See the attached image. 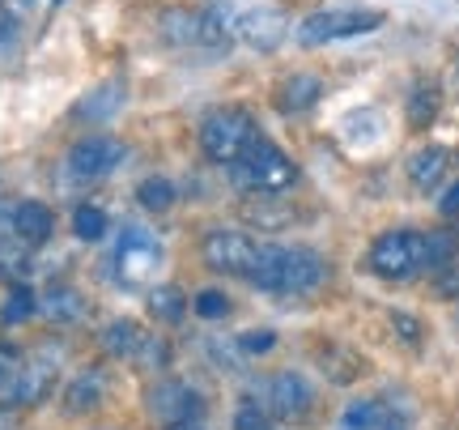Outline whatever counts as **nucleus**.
Masks as SVG:
<instances>
[{
    "label": "nucleus",
    "mask_w": 459,
    "mask_h": 430,
    "mask_svg": "<svg viewBox=\"0 0 459 430\" xmlns=\"http://www.w3.org/2000/svg\"><path fill=\"white\" fill-rule=\"evenodd\" d=\"M230 180H234V188H243L251 197H281V192L294 188L298 166L290 162V154H285L277 141L255 136V141L243 149V158L230 162Z\"/></svg>",
    "instance_id": "1"
},
{
    "label": "nucleus",
    "mask_w": 459,
    "mask_h": 430,
    "mask_svg": "<svg viewBox=\"0 0 459 430\" xmlns=\"http://www.w3.org/2000/svg\"><path fill=\"white\" fill-rule=\"evenodd\" d=\"M255 141V119L243 107H213L200 119V149L217 166H230L243 158V149Z\"/></svg>",
    "instance_id": "2"
},
{
    "label": "nucleus",
    "mask_w": 459,
    "mask_h": 430,
    "mask_svg": "<svg viewBox=\"0 0 459 430\" xmlns=\"http://www.w3.org/2000/svg\"><path fill=\"white\" fill-rule=\"evenodd\" d=\"M370 273L383 282H412L426 273V239L421 231H387L370 243Z\"/></svg>",
    "instance_id": "3"
},
{
    "label": "nucleus",
    "mask_w": 459,
    "mask_h": 430,
    "mask_svg": "<svg viewBox=\"0 0 459 430\" xmlns=\"http://www.w3.org/2000/svg\"><path fill=\"white\" fill-rule=\"evenodd\" d=\"M166 260V248L162 239L145 226H124L119 239H115V251H111V265H115V277L124 285H145L158 277V268Z\"/></svg>",
    "instance_id": "4"
},
{
    "label": "nucleus",
    "mask_w": 459,
    "mask_h": 430,
    "mask_svg": "<svg viewBox=\"0 0 459 430\" xmlns=\"http://www.w3.org/2000/svg\"><path fill=\"white\" fill-rule=\"evenodd\" d=\"M387 22L383 9H319V13L298 22V43L302 48H324L336 39H353V34H370Z\"/></svg>",
    "instance_id": "5"
},
{
    "label": "nucleus",
    "mask_w": 459,
    "mask_h": 430,
    "mask_svg": "<svg viewBox=\"0 0 459 430\" xmlns=\"http://www.w3.org/2000/svg\"><path fill=\"white\" fill-rule=\"evenodd\" d=\"M56 375H60V366H56L51 354L22 358V366L13 371V380L0 388V405H4V409H26V405L48 400L51 388H56Z\"/></svg>",
    "instance_id": "6"
},
{
    "label": "nucleus",
    "mask_w": 459,
    "mask_h": 430,
    "mask_svg": "<svg viewBox=\"0 0 459 430\" xmlns=\"http://www.w3.org/2000/svg\"><path fill=\"white\" fill-rule=\"evenodd\" d=\"M255 251L260 243L243 231H226V226H217V231L204 234V243H200V260L213 268V273H226V277H247L251 265H255Z\"/></svg>",
    "instance_id": "7"
},
{
    "label": "nucleus",
    "mask_w": 459,
    "mask_h": 430,
    "mask_svg": "<svg viewBox=\"0 0 459 430\" xmlns=\"http://www.w3.org/2000/svg\"><path fill=\"white\" fill-rule=\"evenodd\" d=\"M124 158H128L124 141H115L107 133H94V136H82L77 145L68 149V171H73V180H82V183L107 180Z\"/></svg>",
    "instance_id": "8"
},
{
    "label": "nucleus",
    "mask_w": 459,
    "mask_h": 430,
    "mask_svg": "<svg viewBox=\"0 0 459 430\" xmlns=\"http://www.w3.org/2000/svg\"><path fill=\"white\" fill-rule=\"evenodd\" d=\"M328 282V260L315 248H281L277 294H311Z\"/></svg>",
    "instance_id": "9"
},
{
    "label": "nucleus",
    "mask_w": 459,
    "mask_h": 430,
    "mask_svg": "<svg viewBox=\"0 0 459 430\" xmlns=\"http://www.w3.org/2000/svg\"><path fill=\"white\" fill-rule=\"evenodd\" d=\"M311 405H315V392L298 371L273 375V383H268V414L273 417H281V422H302V417L311 414Z\"/></svg>",
    "instance_id": "10"
},
{
    "label": "nucleus",
    "mask_w": 459,
    "mask_h": 430,
    "mask_svg": "<svg viewBox=\"0 0 459 430\" xmlns=\"http://www.w3.org/2000/svg\"><path fill=\"white\" fill-rule=\"evenodd\" d=\"M234 34L255 51H277L290 34V22L281 9H247V13L234 17Z\"/></svg>",
    "instance_id": "11"
},
{
    "label": "nucleus",
    "mask_w": 459,
    "mask_h": 430,
    "mask_svg": "<svg viewBox=\"0 0 459 430\" xmlns=\"http://www.w3.org/2000/svg\"><path fill=\"white\" fill-rule=\"evenodd\" d=\"M149 414L162 422H179V417H200V392L183 380H158L149 388Z\"/></svg>",
    "instance_id": "12"
},
{
    "label": "nucleus",
    "mask_w": 459,
    "mask_h": 430,
    "mask_svg": "<svg viewBox=\"0 0 459 430\" xmlns=\"http://www.w3.org/2000/svg\"><path fill=\"white\" fill-rule=\"evenodd\" d=\"M341 430H409L387 400H353L341 414Z\"/></svg>",
    "instance_id": "13"
},
{
    "label": "nucleus",
    "mask_w": 459,
    "mask_h": 430,
    "mask_svg": "<svg viewBox=\"0 0 459 430\" xmlns=\"http://www.w3.org/2000/svg\"><path fill=\"white\" fill-rule=\"evenodd\" d=\"M56 231V214H51L43 200H17L13 214V239H22L26 248H43Z\"/></svg>",
    "instance_id": "14"
},
{
    "label": "nucleus",
    "mask_w": 459,
    "mask_h": 430,
    "mask_svg": "<svg viewBox=\"0 0 459 430\" xmlns=\"http://www.w3.org/2000/svg\"><path fill=\"white\" fill-rule=\"evenodd\" d=\"M102 400H107V375L99 366H90L65 388V414H94V409H102Z\"/></svg>",
    "instance_id": "15"
},
{
    "label": "nucleus",
    "mask_w": 459,
    "mask_h": 430,
    "mask_svg": "<svg viewBox=\"0 0 459 430\" xmlns=\"http://www.w3.org/2000/svg\"><path fill=\"white\" fill-rule=\"evenodd\" d=\"M39 312L51 324H77L85 315V294L77 285H51V290L39 294Z\"/></svg>",
    "instance_id": "16"
},
{
    "label": "nucleus",
    "mask_w": 459,
    "mask_h": 430,
    "mask_svg": "<svg viewBox=\"0 0 459 430\" xmlns=\"http://www.w3.org/2000/svg\"><path fill=\"white\" fill-rule=\"evenodd\" d=\"M446 162H451V154H446L443 145H426L417 149L409 158V180L417 192H429V188H438L446 175Z\"/></svg>",
    "instance_id": "17"
},
{
    "label": "nucleus",
    "mask_w": 459,
    "mask_h": 430,
    "mask_svg": "<svg viewBox=\"0 0 459 430\" xmlns=\"http://www.w3.org/2000/svg\"><path fill=\"white\" fill-rule=\"evenodd\" d=\"M119 107H124V82H107V85H99L94 94H85V99L73 107V116L85 119V124H107Z\"/></svg>",
    "instance_id": "18"
},
{
    "label": "nucleus",
    "mask_w": 459,
    "mask_h": 430,
    "mask_svg": "<svg viewBox=\"0 0 459 430\" xmlns=\"http://www.w3.org/2000/svg\"><path fill=\"white\" fill-rule=\"evenodd\" d=\"M158 34L170 48H196L200 51V13L192 9H166L158 17Z\"/></svg>",
    "instance_id": "19"
},
{
    "label": "nucleus",
    "mask_w": 459,
    "mask_h": 430,
    "mask_svg": "<svg viewBox=\"0 0 459 430\" xmlns=\"http://www.w3.org/2000/svg\"><path fill=\"white\" fill-rule=\"evenodd\" d=\"M319 94H324V82L315 73H294L290 82L281 85V107L290 116H302V111H311L315 102H319Z\"/></svg>",
    "instance_id": "20"
},
{
    "label": "nucleus",
    "mask_w": 459,
    "mask_h": 430,
    "mask_svg": "<svg viewBox=\"0 0 459 430\" xmlns=\"http://www.w3.org/2000/svg\"><path fill=\"white\" fill-rule=\"evenodd\" d=\"M145 341V329L136 324V320H115L102 329V349L111 354V358H132L136 349Z\"/></svg>",
    "instance_id": "21"
},
{
    "label": "nucleus",
    "mask_w": 459,
    "mask_h": 430,
    "mask_svg": "<svg viewBox=\"0 0 459 430\" xmlns=\"http://www.w3.org/2000/svg\"><path fill=\"white\" fill-rule=\"evenodd\" d=\"M149 315L153 320H162V324H179L183 312H187V298H183L179 285H158V290H149Z\"/></svg>",
    "instance_id": "22"
},
{
    "label": "nucleus",
    "mask_w": 459,
    "mask_h": 430,
    "mask_svg": "<svg viewBox=\"0 0 459 430\" xmlns=\"http://www.w3.org/2000/svg\"><path fill=\"white\" fill-rule=\"evenodd\" d=\"M175 183L162 180V175H149V180H141V188H136V200L145 205L149 214H166L170 205H175Z\"/></svg>",
    "instance_id": "23"
},
{
    "label": "nucleus",
    "mask_w": 459,
    "mask_h": 430,
    "mask_svg": "<svg viewBox=\"0 0 459 430\" xmlns=\"http://www.w3.org/2000/svg\"><path fill=\"white\" fill-rule=\"evenodd\" d=\"M34 312H39V294L30 285H13L9 298H4V307H0V324H26Z\"/></svg>",
    "instance_id": "24"
},
{
    "label": "nucleus",
    "mask_w": 459,
    "mask_h": 430,
    "mask_svg": "<svg viewBox=\"0 0 459 430\" xmlns=\"http://www.w3.org/2000/svg\"><path fill=\"white\" fill-rule=\"evenodd\" d=\"M421 239H426V268L429 273H434V268H446L455 260V251H459L455 231H429V234H421Z\"/></svg>",
    "instance_id": "25"
},
{
    "label": "nucleus",
    "mask_w": 459,
    "mask_h": 430,
    "mask_svg": "<svg viewBox=\"0 0 459 430\" xmlns=\"http://www.w3.org/2000/svg\"><path fill=\"white\" fill-rule=\"evenodd\" d=\"M107 231H111V217L102 214L99 205H82V209L73 214V234L85 239V243H99Z\"/></svg>",
    "instance_id": "26"
},
{
    "label": "nucleus",
    "mask_w": 459,
    "mask_h": 430,
    "mask_svg": "<svg viewBox=\"0 0 459 430\" xmlns=\"http://www.w3.org/2000/svg\"><path fill=\"white\" fill-rule=\"evenodd\" d=\"M30 273V256H26V243L22 239H0V277L9 282H22Z\"/></svg>",
    "instance_id": "27"
},
{
    "label": "nucleus",
    "mask_w": 459,
    "mask_h": 430,
    "mask_svg": "<svg viewBox=\"0 0 459 430\" xmlns=\"http://www.w3.org/2000/svg\"><path fill=\"white\" fill-rule=\"evenodd\" d=\"M434 116H438V85H417L409 99V124L412 128H429Z\"/></svg>",
    "instance_id": "28"
},
{
    "label": "nucleus",
    "mask_w": 459,
    "mask_h": 430,
    "mask_svg": "<svg viewBox=\"0 0 459 430\" xmlns=\"http://www.w3.org/2000/svg\"><path fill=\"white\" fill-rule=\"evenodd\" d=\"M132 363H141L145 371H162V366L170 363V346H166L158 332H145V341H141V349L132 354Z\"/></svg>",
    "instance_id": "29"
},
{
    "label": "nucleus",
    "mask_w": 459,
    "mask_h": 430,
    "mask_svg": "<svg viewBox=\"0 0 459 430\" xmlns=\"http://www.w3.org/2000/svg\"><path fill=\"white\" fill-rule=\"evenodd\" d=\"M234 430H273V414L260 409L255 400H247V405H238V414H234Z\"/></svg>",
    "instance_id": "30"
},
{
    "label": "nucleus",
    "mask_w": 459,
    "mask_h": 430,
    "mask_svg": "<svg viewBox=\"0 0 459 430\" xmlns=\"http://www.w3.org/2000/svg\"><path fill=\"white\" fill-rule=\"evenodd\" d=\"M192 307H196V315H204V320H221V315H230V298L221 294V290H200V294L192 298Z\"/></svg>",
    "instance_id": "31"
},
{
    "label": "nucleus",
    "mask_w": 459,
    "mask_h": 430,
    "mask_svg": "<svg viewBox=\"0 0 459 430\" xmlns=\"http://www.w3.org/2000/svg\"><path fill=\"white\" fill-rule=\"evenodd\" d=\"M247 222H260L264 231H277V226L290 222V209H285V205H281V209H268L260 197V205H247Z\"/></svg>",
    "instance_id": "32"
},
{
    "label": "nucleus",
    "mask_w": 459,
    "mask_h": 430,
    "mask_svg": "<svg viewBox=\"0 0 459 430\" xmlns=\"http://www.w3.org/2000/svg\"><path fill=\"white\" fill-rule=\"evenodd\" d=\"M273 346H277V332L273 329H247L243 337H238V349H243V354H268Z\"/></svg>",
    "instance_id": "33"
},
{
    "label": "nucleus",
    "mask_w": 459,
    "mask_h": 430,
    "mask_svg": "<svg viewBox=\"0 0 459 430\" xmlns=\"http://www.w3.org/2000/svg\"><path fill=\"white\" fill-rule=\"evenodd\" d=\"M22 366V349L9 346V341H0V388L13 380V371Z\"/></svg>",
    "instance_id": "34"
},
{
    "label": "nucleus",
    "mask_w": 459,
    "mask_h": 430,
    "mask_svg": "<svg viewBox=\"0 0 459 430\" xmlns=\"http://www.w3.org/2000/svg\"><path fill=\"white\" fill-rule=\"evenodd\" d=\"M13 214H17V200L0 197V239H13Z\"/></svg>",
    "instance_id": "35"
},
{
    "label": "nucleus",
    "mask_w": 459,
    "mask_h": 430,
    "mask_svg": "<svg viewBox=\"0 0 459 430\" xmlns=\"http://www.w3.org/2000/svg\"><path fill=\"white\" fill-rule=\"evenodd\" d=\"M438 209H443V217H459V183L446 188V197L438 200Z\"/></svg>",
    "instance_id": "36"
},
{
    "label": "nucleus",
    "mask_w": 459,
    "mask_h": 430,
    "mask_svg": "<svg viewBox=\"0 0 459 430\" xmlns=\"http://www.w3.org/2000/svg\"><path fill=\"white\" fill-rule=\"evenodd\" d=\"M166 430H209L204 417H179V422H166Z\"/></svg>",
    "instance_id": "37"
},
{
    "label": "nucleus",
    "mask_w": 459,
    "mask_h": 430,
    "mask_svg": "<svg viewBox=\"0 0 459 430\" xmlns=\"http://www.w3.org/2000/svg\"><path fill=\"white\" fill-rule=\"evenodd\" d=\"M51 4H65V0H51Z\"/></svg>",
    "instance_id": "38"
},
{
    "label": "nucleus",
    "mask_w": 459,
    "mask_h": 430,
    "mask_svg": "<svg viewBox=\"0 0 459 430\" xmlns=\"http://www.w3.org/2000/svg\"><path fill=\"white\" fill-rule=\"evenodd\" d=\"M22 4H30V0H22Z\"/></svg>",
    "instance_id": "39"
}]
</instances>
